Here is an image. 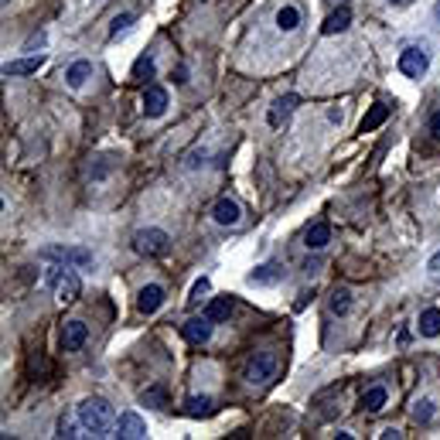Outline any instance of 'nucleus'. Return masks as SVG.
Segmentation results:
<instances>
[{
  "label": "nucleus",
  "instance_id": "obj_11",
  "mask_svg": "<svg viewBox=\"0 0 440 440\" xmlns=\"http://www.w3.org/2000/svg\"><path fill=\"white\" fill-rule=\"evenodd\" d=\"M86 342H89L86 321H65V328H62V352H79Z\"/></svg>",
  "mask_w": 440,
  "mask_h": 440
},
{
  "label": "nucleus",
  "instance_id": "obj_3",
  "mask_svg": "<svg viewBox=\"0 0 440 440\" xmlns=\"http://www.w3.org/2000/svg\"><path fill=\"white\" fill-rule=\"evenodd\" d=\"M168 243H171V236L164 229H140L133 236V250L140 256H161V253H168Z\"/></svg>",
  "mask_w": 440,
  "mask_h": 440
},
{
  "label": "nucleus",
  "instance_id": "obj_31",
  "mask_svg": "<svg viewBox=\"0 0 440 440\" xmlns=\"http://www.w3.org/2000/svg\"><path fill=\"white\" fill-rule=\"evenodd\" d=\"M208 290H212V283H208V276H201V280H195V287H191V297H188V300H191V304H198Z\"/></svg>",
  "mask_w": 440,
  "mask_h": 440
},
{
  "label": "nucleus",
  "instance_id": "obj_5",
  "mask_svg": "<svg viewBox=\"0 0 440 440\" xmlns=\"http://www.w3.org/2000/svg\"><path fill=\"white\" fill-rule=\"evenodd\" d=\"M276 375V355L273 352H260L250 365H246V382L250 386H263Z\"/></svg>",
  "mask_w": 440,
  "mask_h": 440
},
{
  "label": "nucleus",
  "instance_id": "obj_6",
  "mask_svg": "<svg viewBox=\"0 0 440 440\" xmlns=\"http://www.w3.org/2000/svg\"><path fill=\"white\" fill-rule=\"evenodd\" d=\"M212 222L215 226H226V229H232V226H239L243 222V208H239V201L236 198H219L215 205H212Z\"/></svg>",
  "mask_w": 440,
  "mask_h": 440
},
{
  "label": "nucleus",
  "instance_id": "obj_35",
  "mask_svg": "<svg viewBox=\"0 0 440 440\" xmlns=\"http://www.w3.org/2000/svg\"><path fill=\"white\" fill-rule=\"evenodd\" d=\"M328 120L331 123H342V109H328Z\"/></svg>",
  "mask_w": 440,
  "mask_h": 440
},
{
  "label": "nucleus",
  "instance_id": "obj_9",
  "mask_svg": "<svg viewBox=\"0 0 440 440\" xmlns=\"http://www.w3.org/2000/svg\"><path fill=\"white\" fill-rule=\"evenodd\" d=\"M164 300H168V290H164L161 283H147V287H140V294H137V311H140V314H157V311L164 307Z\"/></svg>",
  "mask_w": 440,
  "mask_h": 440
},
{
  "label": "nucleus",
  "instance_id": "obj_34",
  "mask_svg": "<svg viewBox=\"0 0 440 440\" xmlns=\"http://www.w3.org/2000/svg\"><path fill=\"white\" fill-rule=\"evenodd\" d=\"M175 82H177V86H184V82H188V69H184V65L175 72Z\"/></svg>",
  "mask_w": 440,
  "mask_h": 440
},
{
  "label": "nucleus",
  "instance_id": "obj_15",
  "mask_svg": "<svg viewBox=\"0 0 440 440\" xmlns=\"http://www.w3.org/2000/svg\"><path fill=\"white\" fill-rule=\"evenodd\" d=\"M297 102H300V99H297L294 92H290V96H280V99L270 106V113H266V123H270V126H280V123H283V120L294 113V106H297Z\"/></svg>",
  "mask_w": 440,
  "mask_h": 440
},
{
  "label": "nucleus",
  "instance_id": "obj_19",
  "mask_svg": "<svg viewBox=\"0 0 440 440\" xmlns=\"http://www.w3.org/2000/svg\"><path fill=\"white\" fill-rule=\"evenodd\" d=\"M45 65V55H38V58H21V62H7L3 65V76L7 79H14V76H31V72H38Z\"/></svg>",
  "mask_w": 440,
  "mask_h": 440
},
{
  "label": "nucleus",
  "instance_id": "obj_33",
  "mask_svg": "<svg viewBox=\"0 0 440 440\" xmlns=\"http://www.w3.org/2000/svg\"><path fill=\"white\" fill-rule=\"evenodd\" d=\"M379 437H382V440H399L403 434H399V430H393V427H386V430H382Z\"/></svg>",
  "mask_w": 440,
  "mask_h": 440
},
{
  "label": "nucleus",
  "instance_id": "obj_24",
  "mask_svg": "<svg viewBox=\"0 0 440 440\" xmlns=\"http://www.w3.org/2000/svg\"><path fill=\"white\" fill-rule=\"evenodd\" d=\"M283 276V270L276 263H266V266H256L253 273H250V283H276Z\"/></svg>",
  "mask_w": 440,
  "mask_h": 440
},
{
  "label": "nucleus",
  "instance_id": "obj_7",
  "mask_svg": "<svg viewBox=\"0 0 440 440\" xmlns=\"http://www.w3.org/2000/svg\"><path fill=\"white\" fill-rule=\"evenodd\" d=\"M113 437H123V440H144V437H147V420H144L140 413L126 410V413H120V420H116V434H113Z\"/></svg>",
  "mask_w": 440,
  "mask_h": 440
},
{
  "label": "nucleus",
  "instance_id": "obj_25",
  "mask_svg": "<svg viewBox=\"0 0 440 440\" xmlns=\"http://www.w3.org/2000/svg\"><path fill=\"white\" fill-rule=\"evenodd\" d=\"M184 413L188 417H208L212 413V399L208 396H188L184 399Z\"/></svg>",
  "mask_w": 440,
  "mask_h": 440
},
{
  "label": "nucleus",
  "instance_id": "obj_18",
  "mask_svg": "<svg viewBox=\"0 0 440 440\" xmlns=\"http://www.w3.org/2000/svg\"><path fill=\"white\" fill-rule=\"evenodd\" d=\"M89 79H92V62H86V58H79V62H72L65 69V82L72 89H82Z\"/></svg>",
  "mask_w": 440,
  "mask_h": 440
},
{
  "label": "nucleus",
  "instance_id": "obj_1",
  "mask_svg": "<svg viewBox=\"0 0 440 440\" xmlns=\"http://www.w3.org/2000/svg\"><path fill=\"white\" fill-rule=\"evenodd\" d=\"M76 417H79V424L86 427L92 437H113L109 430H113V406L106 403V399H99V396H89L79 403V410H76Z\"/></svg>",
  "mask_w": 440,
  "mask_h": 440
},
{
  "label": "nucleus",
  "instance_id": "obj_12",
  "mask_svg": "<svg viewBox=\"0 0 440 440\" xmlns=\"http://www.w3.org/2000/svg\"><path fill=\"white\" fill-rule=\"evenodd\" d=\"M168 106H171V99H168V89L164 86H147L144 89V113L147 116H164L168 113Z\"/></svg>",
  "mask_w": 440,
  "mask_h": 440
},
{
  "label": "nucleus",
  "instance_id": "obj_20",
  "mask_svg": "<svg viewBox=\"0 0 440 440\" xmlns=\"http://www.w3.org/2000/svg\"><path fill=\"white\" fill-rule=\"evenodd\" d=\"M417 331H420L424 338H437V335H440V307H427V311L420 314Z\"/></svg>",
  "mask_w": 440,
  "mask_h": 440
},
{
  "label": "nucleus",
  "instance_id": "obj_8",
  "mask_svg": "<svg viewBox=\"0 0 440 440\" xmlns=\"http://www.w3.org/2000/svg\"><path fill=\"white\" fill-rule=\"evenodd\" d=\"M45 260H58V263H76V266H89L92 263V253L82 246H48L41 250Z\"/></svg>",
  "mask_w": 440,
  "mask_h": 440
},
{
  "label": "nucleus",
  "instance_id": "obj_38",
  "mask_svg": "<svg viewBox=\"0 0 440 440\" xmlns=\"http://www.w3.org/2000/svg\"><path fill=\"white\" fill-rule=\"evenodd\" d=\"M389 3H396V7H399V3H410V0H389Z\"/></svg>",
  "mask_w": 440,
  "mask_h": 440
},
{
  "label": "nucleus",
  "instance_id": "obj_14",
  "mask_svg": "<svg viewBox=\"0 0 440 440\" xmlns=\"http://www.w3.org/2000/svg\"><path fill=\"white\" fill-rule=\"evenodd\" d=\"M300 21H304V14H300V7H297V3H283V7L276 10V31H283V34L297 31V28H300Z\"/></svg>",
  "mask_w": 440,
  "mask_h": 440
},
{
  "label": "nucleus",
  "instance_id": "obj_36",
  "mask_svg": "<svg viewBox=\"0 0 440 440\" xmlns=\"http://www.w3.org/2000/svg\"><path fill=\"white\" fill-rule=\"evenodd\" d=\"M437 266H440V253L434 256V260H430V270H437Z\"/></svg>",
  "mask_w": 440,
  "mask_h": 440
},
{
  "label": "nucleus",
  "instance_id": "obj_29",
  "mask_svg": "<svg viewBox=\"0 0 440 440\" xmlns=\"http://www.w3.org/2000/svg\"><path fill=\"white\" fill-rule=\"evenodd\" d=\"M133 21H137L133 14H116V17H113V28H109V34H113V38H120L123 31H130V28H133Z\"/></svg>",
  "mask_w": 440,
  "mask_h": 440
},
{
  "label": "nucleus",
  "instance_id": "obj_16",
  "mask_svg": "<svg viewBox=\"0 0 440 440\" xmlns=\"http://www.w3.org/2000/svg\"><path fill=\"white\" fill-rule=\"evenodd\" d=\"M389 106L386 102H375V106H368V113L362 116V123H358V133H372V130H379L386 120H389Z\"/></svg>",
  "mask_w": 440,
  "mask_h": 440
},
{
  "label": "nucleus",
  "instance_id": "obj_26",
  "mask_svg": "<svg viewBox=\"0 0 440 440\" xmlns=\"http://www.w3.org/2000/svg\"><path fill=\"white\" fill-rule=\"evenodd\" d=\"M140 399H144L147 406H168V389H164V386H151V389L140 393Z\"/></svg>",
  "mask_w": 440,
  "mask_h": 440
},
{
  "label": "nucleus",
  "instance_id": "obj_30",
  "mask_svg": "<svg viewBox=\"0 0 440 440\" xmlns=\"http://www.w3.org/2000/svg\"><path fill=\"white\" fill-rule=\"evenodd\" d=\"M55 437H65V440H76L79 434H76V424L69 420V417H62L58 420V427H55Z\"/></svg>",
  "mask_w": 440,
  "mask_h": 440
},
{
  "label": "nucleus",
  "instance_id": "obj_17",
  "mask_svg": "<svg viewBox=\"0 0 440 440\" xmlns=\"http://www.w3.org/2000/svg\"><path fill=\"white\" fill-rule=\"evenodd\" d=\"M386 403H389L386 386H372V389H365V393H362V410H365V413H382V410H386Z\"/></svg>",
  "mask_w": 440,
  "mask_h": 440
},
{
  "label": "nucleus",
  "instance_id": "obj_21",
  "mask_svg": "<svg viewBox=\"0 0 440 440\" xmlns=\"http://www.w3.org/2000/svg\"><path fill=\"white\" fill-rule=\"evenodd\" d=\"M232 307H236V300L232 297H215L208 307H205V314L215 321V324H222V321H229V314H232Z\"/></svg>",
  "mask_w": 440,
  "mask_h": 440
},
{
  "label": "nucleus",
  "instance_id": "obj_28",
  "mask_svg": "<svg viewBox=\"0 0 440 440\" xmlns=\"http://www.w3.org/2000/svg\"><path fill=\"white\" fill-rule=\"evenodd\" d=\"M133 79H154V55H140L137 65H133Z\"/></svg>",
  "mask_w": 440,
  "mask_h": 440
},
{
  "label": "nucleus",
  "instance_id": "obj_37",
  "mask_svg": "<svg viewBox=\"0 0 440 440\" xmlns=\"http://www.w3.org/2000/svg\"><path fill=\"white\" fill-rule=\"evenodd\" d=\"M434 17H440V0H437V3H434Z\"/></svg>",
  "mask_w": 440,
  "mask_h": 440
},
{
  "label": "nucleus",
  "instance_id": "obj_32",
  "mask_svg": "<svg viewBox=\"0 0 440 440\" xmlns=\"http://www.w3.org/2000/svg\"><path fill=\"white\" fill-rule=\"evenodd\" d=\"M427 130H430V133H434V137L440 140V109H437V113H430V120H427Z\"/></svg>",
  "mask_w": 440,
  "mask_h": 440
},
{
  "label": "nucleus",
  "instance_id": "obj_10",
  "mask_svg": "<svg viewBox=\"0 0 440 440\" xmlns=\"http://www.w3.org/2000/svg\"><path fill=\"white\" fill-rule=\"evenodd\" d=\"M212 331H215V321H212L208 314H201V318H188V321L181 324V335H184L191 345H205V342L212 338Z\"/></svg>",
  "mask_w": 440,
  "mask_h": 440
},
{
  "label": "nucleus",
  "instance_id": "obj_22",
  "mask_svg": "<svg viewBox=\"0 0 440 440\" xmlns=\"http://www.w3.org/2000/svg\"><path fill=\"white\" fill-rule=\"evenodd\" d=\"M349 24H352V7H338V10L324 21L321 31H324V34H338V31H345Z\"/></svg>",
  "mask_w": 440,
  "mask_h": 440
},
{
  "label": "nucleus",
  "instance_id": "obj_27",
  "mask_svg": "<svg viewBox=\"0 0 440 440\" xmlns=\"http://www.w3.org/2000/svg\"><path fill=\"white\" fill-rule=\"evenodd\" d=\"M434 413H437L434 399H417V403H413V417H417V424H430Z\"/></svg>",
  "mask_w": 440,
  "mask_h": 440
},
{
  "label": "nucleus",
  "instance_id": "obj_4",
  "mask_svg": "<svg viewBox=\"0 0 440 440\" xmlns=\"http://www.w3.org/2000/svg\"><path fill=\"white\" fill-rule=\"evenodd\" d=\"M399 72H403L406 79H424V76L430 72V55L420 52V48H403V55H399Z\"/></svg>",
  "mask_w": 440,
  "mask_h": 440
},
{
  "label": "nucleus",
  "instance_id": "obj_13",
  "mask_svg": "<svg viewBox=\"0 0 440 440\" xmlns=\"http://www.w3.org/2000/svg\"><path fill=\"white\" fill-rule=\"evenodd\" d=\"M328 243H331V226L321 219V222H314V226L307 229V236H304V246H307L311 253H321Z\"/></svg>",
  "mask_w": 440,
  "mask_h": 440
},
{
  "label": "nucleus",
  "instance_id": "obj_23",
  "mask_svg": "<svg viewBox=\"0 0 440 440\" xmlns=\"http://www.w3.org/2000/svg\"><path fill=\"white\" fill-rule=\"evenodd\" d=\"M328 307H331V314H338V318H345V314L352 311V294H349L345 287H338V290H331V297H328Z\"/></svg>",
  "mask_w": 440,
  "mask_h": 440
},
{
  "label": "nucleus",
  "instance_id": "obj_2",
  "mask_svg": "<svg viewBox=\"0 0 440 440\" xmlns=\"http://www.w3.org/2000/svg\"><path fill=\"white\" fill-rule=\"evenodd\" d=\"M45 280H48V290L55 294V300H62V304H72V300H79V294H82V280H79V273L69 263L48 266Z\"/></svg>",
  "mask_w": 440,
  "mask_h": 440
}]
</instances>
